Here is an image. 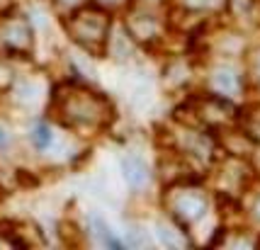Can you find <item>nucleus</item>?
<instances>
[{
  "mask_svg": "<svg viewBox=\"0 0 260 250\" xmlns=\"http://www.w3.org/2000/svg\"><path fill=\"white\" fill-rule=\"evenodd\" d=\"M54 112L71 129H102L110 122V102L83 85H63L54 92Z\"/></svg>",
  "mask_w": 260,
  "mask_h": 250,
  "instance_id": "obj_1",
  "label": "nucleus"
},
{
  "mask_svg": "<svg viewBox=\"0 0 260 250\" xmlns=\"http://www.w3.org/2000/svg\"><path fill=\"white\" fill-rule=\"evenodd\" d=\"M66 29L78 46L90 51L92 56H102L110 32V12L100 5H85L66 20Z\"/></svg>",
  "mask_w": 260,
  "mask_h": 250,
  "instance_id": "obj_2",
  "label": "nucleus"
},
{
  "mask_svg": "<svg viewBox=\"0 0 260 250\" xmlns=\"http://www.w3.org/2000/svg\"><path fill=\"white\" fill-rule=\"evenodd\" d=\"M170 211L173 216L180 221V224H194L200 221L207 211V197H204L200 190H192V187H185L178 194L170 197Z\"/></svg>",
  "mask_w": 260,
  "mask_h": 250,
  "instance_id": "obj_3",
  "label": "nucleus"
},
{
  "mask_svg": "<svg viewBox=\"0 0 260 250\" xmlns=\"http://www.w3.org/2000/svg\"><path fill=\"white\" fill-rule=\"evenodd\" d=\"M234 112H236V110H234L224 97H204L202 102H200V107H197L200 119L212 126H221V124H226V122H231V119L236 117Z\"/></svg>",
  "mask_w": 260,
  "mask_h": 250,
  "instance_id": "obj_4",
  "label": "nucleus"
},
{
  "mask_svg": "<svg viewBox=\"0 0 260 250\" xmlns=\"http://www.w3.org/2000/svg\"><path fill=\"white\" fill-rule=\"evenodd\" d=\"M124 24L132 39H139V42H153L160 32L158 20L153 15H146V12H132Z\"/></svg>",
  "mask_w": 260,
  "mask_h": 250,
  "instance_id": "obj_5",
  "label": "nucleus"
},
{
  "mask_svg": "<svg viewBox=\"0 0 260 250\" xmlns=\"http://www.w3.org/2000/svg\"><path fill=\"white\" fill-rule=\"evenodd\" d=\"M3 37H5L8 49H15V51H27L32 46V29L22 17H8Z\"/></svg>",
  "mask_w": 260,
  "mask_h": 250,
  "instance_id": "obj_6",
  "label": "nucleus"
},
{
  "mask_svg": "<svg viewBox=\"0 0 260 250\" xmlns=\"http://www.w3.org/2000/svg\"><path fill=\"white\" fill-rule=\"evenodd\" d=\"M122 172H124L126 182H129L132 187H144L148 182L146 160L141 158V156H136V153H129V156L122 158Z\"/></svg>",
  "mask_w": 260,
  "mask_h": 250,
  "instance_id": "obj_7",
  "label": "nucleus"
},
{
  "mask_svg": "<svg viewBox=\"0 0 260 250\" xmlns=\"http://www.w3.org/2000/svg\"><path fill=\"white\" fill-rule=\"evenodd\" d=\"M212 85L221 97H234L241 92V76L234 68H216L212 76Z\"/></svg>",
  "mask_w": 260,
  "mask_h": 250,
  "instance_id": "obj_8",
  "label": "nucleus"
},
{
  "mask_svg": "<svg viewBox=\"0 0 260 250\" xmlns=\"http://www.w3.org/2000/svg\"><path fill=\"white\" fill-rule=\"evenodd\" d=\"M90 228H92V236L98 238V243L107 245V248H122V245H119V240L112 236V228L107 226V221H105V219H100V216H92V219H90Z\"/></svg>",
  "mask_w": 260,
  "mask_h": 250,
  "instance_id": "obj_9",
  "label": "nucleus"
},
{
  "mask_svg": "<svg viewBox=\"0 0 260 250\" xmlns=\"http://www.w3.org/2000/svg\"><path fill=\"white\" fill-rule=\"evenodd\" d=\"M29 138H32V144L39 148V151H44V148L51 146V141H54V134H51L49 124L39 122V124H34V129L29 131Z\"/></svg>",
  "mask_w": 260,
  "mask_h": 250,
  "instance_id": "obj_10",
  "label": "nucleus"
},
{
  "mask_svg": "<svg viewBox=\"0 0 260 250\" xmlns=\"http://www.w3.org/2000/svg\"><path fill=\"white\" fill-rule=\"evenodd\" d=\"M158 238L163 245H168V248H180V245H185V238H182L178 231H173L170 226H166V224H158Z\"/></svg>",
  "mask_w": 260,
  "mask_h": 250,
  "instance_id": "obj_11",
  "label": "nucleus"
},
{
  "mask_svg": "<svg viewBox=\"0 0 260 250\" xmlns=\"http://www.w3.org/2000/svg\"><path fill=\"white\" fill-rule=\"evenodd\" d=\"M182 5L190 8V10H202V8H209V5H212V0H182Z\"/></svg>",
  "mask_w": 260,
  "mask_h": 250,
  "instance_id": "obj_12",
  "label": "nucleus"
},
{
  "mask_svg": "<svg viewBox=\"0 0 260 250\" xmlns=\"http://www.w3.org/2000/svg\"><path fill=\"white\" fill-rule=\"evenodd\" d=\"M124 3H126V0H98V5H100V8H105V10H107V8H110V10H112V8H122Z\"/></svg>",
  "mask_w": 260,
  "mask_h": 250,
  "instance_id": "obj_13",
  "label": "nucleus"
},
{
  "mask_svg": "<svg viewBox=\"0 0 260 250\" xmlns=\"http://www.w3.org/2000/svg\"><path fill=\"white\" fill-rule=\"evenodd\" d=\"M8 141H10V134H8V131H5L3 126H0V148L8 146Z\"/></svg>",
  "mask_w": 260,
  "mask_h": 250,
  "instance_id": "obj_14",
  "label": "nucleus"
},
{
  "mask_svg": "<svg viewBox=\"0 0 260 250\" xmlns=\"http://www.w3.org/2000/svg\"><path fill=\"white\" fill-rule=\"evenodd\" d=\"M8 10H10V0H0V15H5Z\"/></svg>",
  "mask_w": 260,
  "mask_h": 250,
  "instance_id": "obj_15",
  "label": "nucleus"
},
{
  "mask_svg": "<svg viewBox=\"0 0 260 250\" xmlns=\"http://www.w3.org/2000/svg\"><path fill=\"white\" fill-rule=\"evenodd\" d=\"M58 5H68V8H73V5H78L80 0H56Z\"/></svg>",
  "mask_w": 260,
  "mask_h": 250,
  "instance_id": "obj_16",
  "label": "nucleus"
},
{
  "mask_svg": "<svg viewBox=\"0 0 260 250\" xmlns=\"http://www.w3.org/2000/svg\"><path fill=\"white\" fill-rule=\"evenodd\" d=\"M255 73H258V78H260V56L255 58Z\"/></svg>",
  "mask_w": 260,
  "mask_h": 250,
  "instance_id": "obj_17",
  "label": "nucleus"
},
{
  "mask_svg": "<svg viewBox=\"0 0 260 250\" xmlns=\"http://www.w3.org/2000/svg\"><path fill=\"white\" fill-rule=\"evenodd\" d=\"M255 211H258V216H260V199H258V204H255Z\"/></svg>",
  "mask_w": 260,
  "mask_h": 250,
  "instance_id": "obj_18",
  "label": "nucleus"
}]
</instances>
